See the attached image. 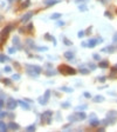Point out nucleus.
<instances>
[{
	"label": "nucleus",
	"mask_w": 117,
	"mask_h": 132,
	"mask_svg": "<svg viewBox=\"0 0 117 132\" xmlns=\"http://www.w3.org/2000/svg\"><path fill=\"white\" fill-rule=\"evenodd\" d=\"M58 71H60L61 74H63V75H69V74H75V73H76V71H75L73 67L66 65V64H61V65L58 66Z\"/></svg>",
	"instance_id": "obj_1"
},
{
	"label": "nucleus",
	"mask_w": 117,
	"mask_h": 132,
	"mask_svg": "<svg viewBox=\"0 0 117 132\" xmlns=\"http://www.w3.org/2000/svg\"><path fill=\"white\" fill-rule=\"evenodd\" d=\"M11 30H12L11 26H7V27H5V28L2 30V32H1V42H0V45H4V42L6 41L7 35H8V33H9Z\"/></svg>",
	"instance_id": "obj_2"
},
{
	"label": "nucleus",
	"mask_w": 117,
	"mask_h": 132,
	"mask_svg": "<svg viewBox=\"0 0 117 132\" xmlns=\"http://www.w3.org/2000/svg\"><path fill=\"white\" fill-rule=\"evenodd\" d=\"M15 106H17V101H15L14 99H12V98L8 99V101H7V107H8L9 110H13Z\"/></svg>",
	"instance_id": "obj_3"
},
{
	"label": "nucleus",
	"mask_w": 117,
	"mask_h": 132,
	"mask_svg": "<svg viewBox=\"0 0 117 132\" xmlns=\"http://www.w3.org/2000/svg\"><path fill=\"white\" fill-rule=\"evenodd\" d=\"M7 59H8V58H7V57H5L4 54H1V56H0V61H1V63H4V61H6Z\"/></svg>",
	"instance_id": "obj_4"
},
{
	"label": "nucleus",
	"mask_w": 117,
	"mask_h": 132,
	"mask_svg": "<svg viewBox=\"0 0 117 132\" xmlns=\"http://www.w3.org/2000/svg\"><path fill=\"white\" fill-rule=\"evenodd\" d=\"M9 127H11V129H19V125H17V124H13V123H11V124H9Z\"/></svg>",
	"instance_id": "obj_5"
},
{
	"label": "nucleus",
	"mask_w": 117,
	"mask_h": 132,
	"mask_svg": "<svg viewBox=\"0 0 117 132\" xmlns=\"http://www.w3.org/2000/svg\"><path fill=\"white\" fill-rule=\"evenodd\" d=\"M0 129H1V130H4V131L6 130V125H5L2 122H0Z\"/></svg>",
	"instance_id": "obj_6"
},
{
	"label": "nucleus",
	"mask_w": 117,
	"mask_h": 132,
	"mask_svg": "<svg viewBox=\"0 0 117 132\" xmlns=\"http://www.w3.org/2000/svg\"><path fill=\"white\" fill-rule=\"evenodd\" d=\"M2 81H4L5 85H9V84H11V80H8V79H4Z\"/></svg>",
	"instance_id": "obj_7"
},
{
	"label": "nucleus",
	"mask_w": 117,
	"mask_h": 132,
	"mask_svg": "<svg viewBox=\"0 0 117 132\" xmlns=\"http://www.w3.org/2000/svg\"><path fill=\"white\" fill-rule=\"evenodd\" d=\"M5 71H6V72H9V71H11V68H9V67H6V68H5Z\"/></svg>",
	"instance_id": "obj_8"
},
{
	"label": "nucleus",
	"mask_w": 117,
	"mask_h": 132,
	"mask_svg": "<svg viewBox=\"0 0 117 132\" xmlns=\"http://www.w3.org/2000/svg\"><path fill=\"white\" fill-rule=\"evenodd\" d=\"M2 105H4V101H2V100H0V107H1Z\"/></svg>",
	"instance_id": "obj_9"
},
{
	"label": "nucleus",
	"mask_w": 117,
	"mask_h": 132,
	"mask_svg": "<svg viewBox=\"0 0 117 132\" xmlns=\"http://www.w3.org/2000/svg\"><path fill=\"white\" fill-rule=\"evenodd\" d=\"M116 13H117V9H116Z\"/></svg>",
	"instance_id": "obj_10"
},
{
	"label": "nucleus",
	"mask_w": 117,
	"mask_h": 132,
	"mask_svg": "<svg viewBox=\"0 0 117 132\" xmlns=\"http://www.w3.org/2000/svg\"><path fill=\"white\" fill-rule=\"evenodd\" d=\"M0 38H1V37H0Z\"/></svg>",
	"instance_id": "obj_11"
}]
</instances>
